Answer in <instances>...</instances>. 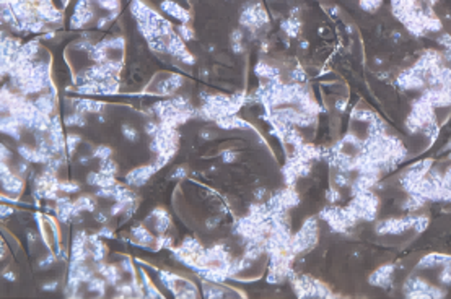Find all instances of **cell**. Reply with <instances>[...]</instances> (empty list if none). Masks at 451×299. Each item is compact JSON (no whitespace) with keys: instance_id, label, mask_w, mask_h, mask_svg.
Listing matches in <instances>:
<instances>
[{"instance_id":"cell-1","label":"cell","mask_w":451,"mask_h":299,"mask_svg":"<svg viewBox=\"0 0 451 299\" xmlns=\"http://www.w3.org/2000/svg\"><path fill=\"white\" fill-rule=\"evenodd\" d=\"M122 68V62L121 60H108V62L103 64H96L88 67L87 70H83L77 75V78L73 82L75 83H88V82H95V80H108V78H118V73Z\"/></svg>"},{"instance_id":"cell-2","label":"cell","mask_w":451,"mask_h":299,"mask_svg":"<svg viewBox=\"0 0 451 299\" xmlns=\"http://www.w3.org/2000/svg\"><path fill=\"white\" fill-rule=\"evenodd\" d=\"M267 21H269L267 13L262 8V5H259V3H246L243 7V10H241L240 23L246 28H251V30L261 28L262 25H266Z\"/></svg>"},{"instance_id":"cell-3","label":"cell","mask_w":451,"mask_h":299,"mask_svg":"<svg viewBox=\"0 0 451 299\" xmlns=\"http://www.w3.org/2000/svg\"><path fill=\"white\" fill-rule=\"evenodd\" d=\"M119 90L118 78H108V80H95L88 82L78 86V93L82 95H111Z\"/></svg>"},{"instance_id":"cell-4","label":"cell","mask_w":451,"mask_h":299,"mask_svg":"<svg viewBox=\"0 0 451 299\" xmlns=\"http://www.w3.org/2000/svg\"><path fill=\"white\" fill-rule=\"evenodd\" d=\"M163 41H165V52H170L171 55H174V57H178L186 64H194V57L191 55V52H188L181 36L173 33L171 36L165 37Z\"/></svg>"},{"instance_id":"cell-5","label":"cell","mask_w":451,"mask_h":299,"mask_svg":"<svg viewBox=\"0 0 451 299\" xmlns=\"http://www.w3.org/2000/svg\"><path fill=\"white\" fill-rule=\"evenodd\" d=\"M87 241H88V237H87L85 233H78V234L73 237L70 265L83 264V262L87 260V257L90 255V250L87 249Z\"/></svg>"},{"instance_id":"cell-6","label":"cell","mask_w":451,"mask_h":299,"mask_svg":"<svg viewBox=\"0 0 451 299\" xmlns=\"http://www.w3.org/2000/svg\"><path fill=\"white\" fill-rule=\"evenodd\" d=\"M93 18V10L90 7V0H80L75 7V13H73L70 25L72 28H82L83 25L90 23Z\"/></svg>"},{"instance_id":"cell-7","label":"cell","mask_w":451,"mask_h":299,"mask_svg":"<svg viewBox=\"0 0 451 299\" xmlns=\"http://www.w3.org/2000/svg\"><path fill=\"white\" fill-rule=\"evenodd\" d=\"M156 171H158V167L155 166V163H153V165H148V166L136 167V169H132L127 176H125V181L132 185H142V184H145V182L148 181V177Z\"/></svg>"},{"instance_id":"cell-8","label":"cell","mask_w":451,"mask_h":299,"mask_svg":"<svg viewBox=\"0 0 451 299\" xmlns=\"http://www.w3.org/2000/svg\"><path fill=\"white\" fill-rule=\"evenodd\" d=\"M2 185L10 194H21L23 190V181L10 169H7L5 163H2Z\"/></svg>"},{"instance_id":"cell-9","label":"cell","mask_w":451,"mask_h":299,"mask_svg":"<svg viewBox=\"0 0 451 299\" xmlns=\"http://www.w3.org/2000/svg\"><path fill=\"white\" fill-rule=\"evenodd\" d=\"M131 12L134 18H136L137 21H155L160 18L156 12H153L152 8H148L145 3H142L140 0H132L131 3Z\"/></svg>"},{"instance_id":"cell-10","label":"cell","mask_w":451,"mask_h":299,"mask_svg":"<svg viewBox=\"0 0 451 299\" xmlns=\"http://www.w3.org/2000/svg\"><path fill=\"white\" fill-rule=\"evenodd\" d=\"M161 10L183 23H188L191 20V13L186 10V8L178 5L176 2H173V0H163V2H161Z\"/></svg>"},{"instance_id":"cell-11","label":"cell","mask_w":451,"mask_h":299,"mask_svg":"<svg viewBox=\"0 0 451 299\" xmlns=\"http://www.w3.org/2000/svg\"><path fill=\"white\" fill-rule=\"evenodd\" d=\"M49 90H51L49 95L39 96L38 100L35 101V106L38 107V111L43 112V114H48V116L52 114V111L55 107V90H54L52 85L49 86Z\"/></svg>"},{"instance_id":"cell-12","label":"cell","mask_w":451,"mask_h":299,"mask_svg":"<svg viewBox=\"0 0 451 299\" xmlns=\"http://www.w3.org/2000/svg\"><path fill=\"white\" fill-rule=\"evenodd\" d=\"M21 127H23L21 122L12 114L5 116V117L2 119V132L12 135V137L17 140L20 138V135H21Z\"/></svg>"},{"instance_id":"cell-13","label":"cell","mask_w":451,"mask_h":299,"mask_svg":"<svg viewBox=\"0 0 451 299\" xmlns=\"http://www.w3.org/2000/svg\"><path fill=\"white\" fill-rule=\"evenodd\" d=\"M88 184L90 185H96L100 187V189H104V187H111V185H116V181L113 176L109 174H104V172H90L87 177Z\"/></svg>"},{"instance_id":"cell-14","label":"cell","mask_w":451,"mask_h":299,"mask_svg":"<svg viewBox=\"0 0 451 299\" xmlns=\"http://www.w3.org/2000/svg\"><path fill=\"white\" fill-rule=\"evenodd\" d=\"M96 270H98V272L106 278V282L111 284H116L121 280V273L116 265H108V264H103V262H96Z\"/></svg>"},{"instance_id":"cell-15","label":"cell","mask_w":451,"mask_h":299,"mask_svg":"<svg viewBox=\"0 0 451 299\" xmlns=\"http://www.w3.org/2000/svg\"><path fill=\"white\" fill-rule=\"evenodd\" d=\"M183 83H184V78L181 77V75H171V77L165 78V80L158 85V90H160L161 93L170 95V93H173L174 90H178V88L183 86Z\"/></svg>"},{"instance_id":"cell-16","label":"cell","mask_w":451,"mask_h":299,"mask_svg":"<svg viewBox=\"0 0 451 299\" xmlns=\"http://www.w3.org/2000/svg\"><path fill=\"white\" fill-rule=\"evenodd\" d=\"M256 75L261 78H266V80H278V77H280V72L272 67V65H267L264 62H259L256 65Z\"/></svg>"},{"instance_id":"cell-17","label":"cell","mask_w":451,"mask_h":299,"mask_svg":"<svg viewBox=\"0 0 451 299\" xmlns=\"http://www.w3.org/2000/svg\"><path fill=\"white\" fill-rule=\"evenodd\" d=\"M75 107H77V111H80V112L85 114V112H100V111H103L104 104H103V102H100V101L80 100V101H77Z\"/></svg>"},{"instance_id":"cell-18","label":"cell","mask_w":451,"mask_h":299,"mask_svg":"<svg viewBox=\"0 0 451 299\" xmlns=\"http://www.w3.org/2000/svg\"><path fill=\"white\" fill-rule=\"evenodd\" d=\"M217 125L225 130H233V129H240V127H246V122L244 120H241L240 117H236V116H226V117H223L220 120H217Z\"/></svg>"},{"instance_id":"cell-19","label":"cell","mask_w":451,"mask_h":299,"mask_svg":"<svg viewBox=\"0 0 451 299\" xmlns=\"http://www.w3.org/2000/svg\"><path fill=\"white\" fill-rule=\"evenodd\" d=\"M204 296L208 299H218L225 298L226 291L222 286H217L215 282H206V284H204Z\"/></svg>"},{"instance_id":"cell-20","label":"cell","mask_w":451,"mask_h":299,"mask_svg":"<svg viewBox=\"0 0 451 299\" xmlns=\"http://www.w3.org/2000/svg\"><path fill=\"white\" fill-rule=\"evenodd\" d=\"M90 242H91V255H93V260L95 262H103L104 255H106V247L101 244V241H98V237L96 236H91L90 237Z\"/></svg>"},{"instance_id":"cell-21","label":"cell","mask_w":451,"mask_h":299,"mask_svg":"<svg viewBox=\"0 0 451 299\" xmlns=\"http://www.w3.org/2000/svg\"><path fill=\"white\" fill-rule=\"evenodd\" d=\"M158 277H160V282L163 283L166 288L171 289L173 293L176 291V288H178V284H179V280H181L178 275H174L171 272H160Z\"/></svg>"},{"instance_id":"cell-22","label":"cell","mask_w":451,"mask_h":299,"mask_svg":"<svg viewBox=\"0 0 451 299\" xmlns=\"http://www.w3.org/2000/svg\"><path fill=\"white\" fill-rule=\"evenodd\" d=\"M132 234H134V239H136L139 244H145L147 246V244H150V242L153 241V236L143 226H136L132 230Z\"/></svg>"},{"instance_id":"cell-23","label":"cell","mask_w":451,"mask_h":299,"mask_svg":"<svg viewBox=\"0 0 451 299\" xmlns=\"http://www.w3.org/2000/svg\"><path fill=\"white\" fill-rule=\"evenodd\" d=\"M282 30L288 36H296L300 33V21L295 20V18H288V20L282 21Z\"/></svg>"},{"instance_id":"cell-24","label":"cell","mask_w":451,"mask_h":299,"mask_svg":"<svg viewBox=\"0 0 451 299\" xmlns=\"http://www.w3.org/2000/svg\"><path fill=\"white\" fill-rule=\"evenodd\" d=\"M73 203H75L78 212H82V210L93 212V210H95V200H93L91 197H88V195H82V197H78Z\"/></svg>"},{"instance_id":"cell-25","label":"cell","mask_w":451,"mask_h":299,"mask_svg":"<svg viewBox=\"0 0 451 299\" xmlns=\"http://www.w3.org/2000/svg\"><path fill=\"white\" fill-rule=\"evenodd\" d=\"M88 289L90 291H93V293H98V294H101L103 296V293H104V282L103 280H100V278H95L93 277L90 282H88Z\"/></svg>"},{"instance_id":"cell-26","label":"cell","mask_w":451,"mask_h":299,"mask_svg":"<svg viewBox=\"0 0 451 299\" xmlns=\"http://www.w3.org/2000/svg\"><path fill=\"white\" fill-rule=\"evenodd\" d=\"M100 171L101 172H104V174H109V176H114L116 174V171H118V165L113 161V160H103V163H101V166H100Z\"/></svg>"},{"instance_id":"cell-27","label":"cell","mask_w":451,"mask_h":299,"mask_svg":"<svg viewBox=\"0 0 451 299\" xmlns=\"http://www.w3.org/2000/svg\"><path fill=\"white\" fill-rule=\"evenodd\" d=\"M111 153H113V150H111L109 147H106V145H100V147L95 150L93 156L100 158V160H108V158L111 156Z\"/></svg>"},{"instance_id":"cell-28","label":"cell","mask_w":451,"mask_h":299,"mask_svg":"<svg viewBox=\"0 0 451 299\" xmlns=\"http://www.w3.org/2000/svg\"><path fill=\"white\" fill-rule=\"evenodd\" d=\"M66 122H67L69 125H85V117H83V112L78 111L77 114L67 116Z\"/></svg>"},{"instance_id":"cell-29","label":"cell","mask_w":451,"mask_h":299,"mask_svg":"<svg viewBox=\"0 0 451 299\" xmlns=\"http://www.w3.org/2000/svg\"><path fill=\"white\" fill-rule=\"evenodd\" d=\"M78 189H80V187H78L77 182H59V190H60V192L73 194V192H77Z\"/></svg>"},{"instance_id":"cell-30","label":"cell","mask_w":451,"mask_h":299,"mask_svg":"<svg viewBox=\"0 0 451 299\" xmlns=\"http://www.w3.org/2000/svg\"><path fill=\"white\" fill-rule=\"evenodd\" d=\"M35 151H36V150H31L30 147H26V145H21V147H18V153H20L21 158H25L26 161H33Z\"/></svg>"},{"instance_id":"cell-31","label":"cell","mask_w":451,"mask_h":299,"mask_svg":"<svg viewBox=\"0 0 451 299\" xmlns=\"http://www.w3.org/2000/svg\"><path fill=\"white\" fill-rule=\"evenodd\" d=\"M178 33H179V36L183 37V39H186V41H189V39H192V37H194V31L191 30V26H188V25L178 26Z\"/></svg>"},{"instance_id":"cell-32","label":"cell","mask_w":451,"mask_h":299,"mask_svg":"<svg viewBox=\"0 0 451 299\" xmlns=\"http://www.w3.org/2000/svg\"><path fill=\"white\" fill-rule=\"evenodd\" d=\"M122 133H124V137L127 138V140H131V142H134V140L139 138V132L134 127H131V125H124Z\"/></svg>"},{"instance_id":"cell-33","label":"cell","mask_w":451,"mask_h":299,"mask_svg":"<svg viewBox=\"0 0 451 299\" xmlns=\"http://www.w3.org/2000/svg\"><path fill=\"white\" fill-rule=\"evenodd\" d=\"M78 142H80V137L78 135H69L66 143H67V148H69V153H73L78 147Z\"/></svg>"},{"instance_id":"cell-34","label":"cell","mask_w":451,"mask_h":299,"mask_svg":"<svg viewBox=\"0 0 451 299\" xmlns=\"http://www.w3.org/2000/svg\"><path fill=\"white\" fill-rule=\"evenodd\" d=\"M158 130H160V124H156V122H147L145 124V132L148 135H152V137H155V135L158 133Z\"/></svg>"},{"instance_id":"cell-35","label":"cell","mask_w":451,"mask_h":299,"mask_svg":"<svg viewBox=\"0 0 451 299\" xmlns=\"http://www.w3.org/2000/svg\"><path fill=\"white\" fill-rule=\"evenodd\" d=\"M127 205H129V203H124V202H116L114 207L111 208V215H113V216H116V215H119L121 212H124Z\"/></svg>"},{"instance_id":"cell-36","label":"cell","mask_w":451,"mask_h":299,"mask_svg":"<svg viewBox=\"0 0 451 299\" xmlns=\"http://www.w3.org/2000/svg\"><path fill=\"white\" fill-rule=\"evenodd\" d=\"M156 244H158V247H171V239H170L168 236L160 234V236H158Z\"/></svg>"},{"instance_id":"cell-37","label":"cell","mask_w":451,"mask_h":299,"mask_svg":"<svg viewBox=\"0 0 451 299\" xmlns=\"http://www.w3.org/2000/svg\"><path fill=\"white\" fill-rule=\"evenodd\" d=\"M241 39H243V33H241L240 30H235V31H233V34H231V44H235V43H241Z\"/></svg>"},{"instance_id":"cell-38","label":"cell","mask_w":451,"mask_h":299,"mask_svg":"<svg viewBox=\"0 0 451 299\" xmlns=\"http://www.w3.org/2000/svg\"><path fill=\"white\" fill-rule=\"evenodd\" d=\"M222 155H223V161H226V163L235 160V153L233 151H223Z\"/></svg>"},{"instance_id":"cell-39","label":"cell","mask_w":451,"mask_h":299,"mask_svg":"<svg viewBox=\"0 0 451 299\" xmlns=\"http://www.w3.org/2000/svg\"><path fill=\"white\" fill-rule=\"evenodd\" d=\"M122 267H124L125 270H127V272L131 273V275H134V268H132L131 260H129V259H124V260H122Z\"/></svg>"},{"instance_id":"cell-40","label":"cell","mask_w":451,"mask_h":299,"mask_svg":"<svg viewBox=\"0 0 451 299\" xmlns=\"http://www.w3.org/2000/svg\"><path fill=\"white\" fill-rule=\"evenodd\" d=\"M52 262H54V257H52V255H49V257H48V259H44V262H41V264H39V265H41V267H43V268H44V267H46V265H48V267H49V265H51V264H52Z\"/></svg>"},{"instance_id":"cell-41","label":"cell","mask_w":451,"mask_h":299,"mask_svg":"<svg viewBox=\"0 0 451 299\" xmlns=\"http://www.w3.org/2000/svg\"><path fill=\"white\" fill-rule=\"evenodd\" d=\"M184 174H186L184 167H179V169H176V171L173 172V177H184Z\"/></svg>"},{"instance_id":"cell-42","label":"cell","mask_w":451,"mask_h":299,"mask_svg":"<svg viewBox=\"0 0 451 299\" xmlns=\"http://www.w3.org/2000/svg\"><path fill=\"white\" fill-rule=\"evenodd\" d=\"M98 234H100V236H106V237H111V236H113V231H111V230H108V228H104V230H101V231L98 233Z\"/></svg>"},{"instance_id":"cell-43","label":"cell","mask_w":451,"mask_h":299,"mask_svg":"<svg viewBox=\"0 0 451 299\" xmlns=\"http://www.w3.org/2000/svg\"><path fill=\"white\" fill-rule=\"evenodd\" d=\"M7 158H10V151L7 153V148H5V147H3V145H2V163H5V160H7Z\"/></svg>"},{"instance_id":"cell-44","label":"cell","mask_w":451,"mask_h":299,"mask_svg":"<svg viewBox=\"0 0 451 299\" xmlns=\"http://www.w3.org/2000/svg\"><path fill=\"white\" fill-rule=\"evenodd\" d=\"M96 221H100V223H106V216L103 213H96Z\"/></svg>"},{"instance_id":"cell-45","label":"cell","mask_w":451,"mask_h":299,"mask_svg":"<svg viewBox=\"0 0 451 299\" xmlns=\"http://www.w3.org/2000/svg\"><path fill=\"white\" fill-rule=\"evenodd\" d=\"M55 284H57V283H55V282H54V283H49V284H46V286H44V289H55Z\"/></svg>"},{"instance_id":"cell-46","label":"cell","mask_w":451,"mask_h":299,"mask_svg":"<svg viewBox=\"0 0 451 299\" xmlns=\"http://www.w3.org/2000/svg\"><path fill=\"white\" fill-rule=\"evenodd\" d=\"M30 2H31V3H33V2H36V0H30Z\"/></svg>"}]
</instances>
